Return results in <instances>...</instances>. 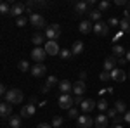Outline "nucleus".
<instances>
[{"instance_id":"f704fd0d","label":"nucleus","mask_w":130,"mask_h":128,"mask_svg":"<svg viewBox=\"0 0 130 128\" xmlns=\"http://www.w3.org/2000/svg\"><path fill=\"white\" fill-rule=\"evenodd\" d=\"M26 23H28V19H26L24 16H21V17H18V19H16V24H18V28H23V26H26Z\"/></svg>"},{"instance_id":"cd10ccee","label":"nucleus","mask_w":130,"mask_h":128,"mask_svg":"<svg viewBox=\"0 0 130 128\" xmlns=\"http://www.w3.org/2000/svg\"><path fill=\"white\" fill-rule=\"evenodd\" d=\"M0 14L10 16V5L7 4V2H0Z\"/></svg>"},{"instance_id":"20e7f679","label":"nucleus","mask_w":130,"mask_h":128,"mask_svg":"<svg viewBox=\"0 0 130 128\" xmlns=\"http://www.w3.org/2000/svg\"><path fill=\"white\" fill-rule=\"evenodd\" d=\"M45 57H47L45 49H42V47H35V49L31 50V59L35 61L37 64H42V62L45 61Z\"/></svg>"},{"instance_id":"aec40b11","label":"nucleus","mask_w":130,"mask_h":128,"mask_svg":"<svg viewBox=\"0 0 130 128\" xmlns=\"http://www.w3.org/2000/svg\"><path fill=\"white\" fill-rule=\"evenodd\" d=\"M82 52H83V42L75 40V42H73V47H71V54H73V56H80Z\"/></svg>"},{"instance_id":"c756f323","label":"nucleus","mask_w":130,"mask_h":128,"mask_svg":"<svg viewBox=\"0 0 130 128\" xmlns=\"http://www.w3.org/2000/svg\"><path fill=\"white\" fill-rule=\"evenodd\" d=\"M18 68H19V71L26 73V71H30V69H31V66H30L28 61H19V62H18Z\"/></svg>"},{"instance_id":"4468645a","label":"nucleus","mask_w":130,"mask_h":128,"mask_svg":"<svg viewBox=\"0 0 130 128\" xmlns=\"http://www.w3.org/2000/svg\"><path fill=\"white\" fill-rule=\"evenodd\" d=\"M97 106V102L94 100V99H83V102H82V111H83V114H90V111H94Z\"/></svg>"},{"instance_id":"8fccbe9b","label":"nucleus","mask_w":130,"mask_h":128,"mask_svg":"<svg viewBox=\"0 0 130 128\" xmlns=\"http://www.w3.org/2000/svg\"><path fill=\"white\" fill-rule=\"evenodd\" d=\"M127 10H130V2H127Z\"/></svg>"},{"instance_id":"bb28decb","label":"nucleus","mask_w":130,"mask_h":128,"mask_svg":"<svg viewBox=\"0 0 130 128\" xmlns=\"http://www.w3.org/2000/svg\"><path fill=\"white\" fill-rule=\"evenodd\" d=\"M113 56H115L116 59H120L121 56H125V49H123L121 45H116V43H115V45H113Z\"/></svg>"},{"instance_id":"58836bf2","label":"nucleus","mask_w":130,"mask_h":128,"mask_svg":"<svg viewBox=\"0 0 130 128\" xmlns=\"http://www.w3.org/2000/svg\"><path fill=\"white\" fill-rule=\"evenodd\" d=\"M106 116H108V118H116V116H118V113H116V111H115V109H109V111H108V114H106Z\"/></svg>"},{"instance_id":"a211bd4d","label":"nucleus","mask_w":130,"mask_h":128,"mask_svg":"<svg viewBox=\"0 0 130 128\" xmlns=\"http://www.w3.org/2000/svg\"><path fill=\"white\" fill-rule=\"evenodd\" d=\"M57 85H59V90L62 92V94H70V92H73V83H71L70 80H61Z\"/></svg>"},{"instance_id":"e433bc0d","label":"nucleus","mask_w":130,"mask_h":128,"mask_svg":"<svg viewBox=\"0 0 130 128\" xmlns=\"http://www.w3.org/2000/svg\"><path fill=\"white\" fill-rule=\"evenodd\" d=\"M109 9V2H106V0H102V2H99V10L102 12V10H108Z\"/></svg>"},{"instance_id":"423d86ee","label":"nucleus","mask_w":130,"mask_h":128,"mask_svg":"<svg viewBox=\"0 0 130 128\" xmlns=\"http://www.w3.org/2000/svg\"><path fill=\"white\" fill-rule=\"evenodd\" d=\"M30 23L33 24V28H45V26H47L45 17H43L42 14H37V12L30 14Z\"/></svg>"},{"instance_id":"2f4dec72","label":"nucleus","mask_w":130,"mask_h":128,"mask_svg":"<svg viewBox=\"0 0 130 128\" xmlns=\"http://www.w3.org/2000/svg\"><path fill=\"white\" fill-rule=\"evenodd\" d=\"M95 107L99 109V111H108V100H104V99H101L99 102H97V106Z\"/></svg>"},{"instance_id":"7c9ffc66","label":"nucleus","mask_w":130,"mask_h":128,"mask_svg":"<svg viewBox=\"0 0 130 128\" xmlns=\"http://www.w3.org/2000/svg\"><path fill=\"white\" fill-rule=\"evenodd\" d=\"M62 123H64V119L61 118V116H54V118H52V123H50V125H52L54 128H61V126H62Z\"/></svg>"},{"instance_id":"c9c22d12","label":"nucleus","mask_w":130,"mask_h":128,"mask_svg":"<svg viewBox=\"0 0 130 128\" xmlns=\"http://www.w3.org/2000/svg\"><path fill=\"white\" fill-rule=\"evenodd\" d=\"M80 114H78V111L75 107H71V109H68V118H71V119H75V118H78Z\"/></svg>"},{"instance_id":"1a4fd4ad","label":"nucleus","mask_w":130,"mask_h":128,"mask_svg":"<svg viewBox=\"0 0 130 128\" xmlns=\"http://www.w3.org/2000/svg\"><path fill=\"white\" fill-rule=\"evenodd\" d=\"M45 52H47V56H57L61 50H59V45H57V42H54V40H49V42H45Z\"/></svg>"},{"instance_id":"79ce46f5","label":"nucleus","mask_w":130,"mask_h":128,"mask_svg":"<svg viewBox=\"0 0 130 128\" xmlns=\"http://www.w3.org/2000/svg\"><path fill=\"white\" fill-rule=\"evenodd\" d=\"M37 128H52V125H49V123H40V125H37Z\"/></svg>"},{"instance_id":"393cba45","label":"nucleus","mask_w":130,"mask_h":128,"mask_svg":"<svg viewBox=\"0 0 130 128\" xmlns=\"http://www.w3.org/2000/svg\"><path fill=\"white\" fill-rule=\"evenodd\" d=\"M92 28H94L92 21H82L80 23V33H83V35H87L89 31H92Z\"/></svg>"},{"instance_id":"2eb2a0df","label":"nucleus","mask_w":130,"mask_h":128,"mask_svg":"<svg viewBox=\"0 0 130 128\" xmlns=\"http://www.w3.org/2000/svg\"><path fill=\"white\" fill-rule=\"evenodd\" d=\"M12 116V104L0 102V118H10Z\"/></svg>"},{"instance_id":"0eeeda50","label":"nucleus","mask_w":130,"mask_h":128,"mask_svg":"<svg viewBox=\"0 0 130 128\" xmlns=\"http://www.w3.org/2000/svg\"><path fill=\"white\" fill-rule=\"evenodd\" d=\"M109 75H111V81H116V83H120V81H125V80H127V73H125L121 68H115Z\"/></svg>"},{"instance_id":"412c9836","label":"nucleus","mask_w":130,"mask_h":128,"mask_svg":"<svg viewBox=\"0 0 130 128\" xmlns=\"http://www.w3.org/2000/svg\"><path fill=\"white\" fill-rule=\"evenodd\" d=\"M56 83H59V80L56 78L54 75H52V76H49V78H47V85H43V87H42V92H43V94H45V92H49V90L52 88Z\"/></svg>"},{"instance_id":"5701e85b","label":"nucleus","mask_w":130,"mask_h":128,"mask_svg":"<svg viewBox=\"0 0 130 128\" xmlns=\"http://www.w3.org/2000/svg\"><path fill=\"white\" fill-rule=\"evenodd\" d=\"M31 42H33V45L40 47L42 43H45V35H43V33H35V35L31 36Z\"/></svg>"},{"instance_id":"b1692460","label":"nucleus","mask_w":130,"mask_h":128,"mask_svg":"<svg viewBox=\"0 0 130 128\" xmlns=\"http://www.w3.org/2000/svg\"><path fill=\"white\" fill-rule=\"evenodd\" d=\"M9 126L10 128H21V116L19 114H12L9 118Z\"/></svg>"},{"instance_id":"a18cd8bd","label":"nucleus","mask_w":130,"mask_h":128,"mask_svg":"<svg viewBox=\"0 0 130 128\" xmlns=\"http://www.w3.org/2000/svg\"><path fill=\"white\" fill-rule=\"evenodd\" d=\"M73 100H75V104H82L83 102V97H73Z\"/></svg>"},{"instance_id":"37998d69","label":"nucleus","mask_w":130,"mask_h":128,"mask_svg":"<svg viewBox=\"0 0 130 128\" xmlns=\"http://www.w3.org/2000/svg\"><path fill=\"white\" fill-rule=\"evenodd\" d=\"M115 4H116V5H125V7H127V0H115Z\"/></svg>"},{"instance_id":"c03bdc74","label":"nucleus","mask_w":130,"mask_h":128,"mask_svg":"<svg viewBox=\"0 0 130 128\" xmlns=\"http://www.w3.org/2000/svg\"><path fill=\"white\" fill-rule=\"evenodd\" d=\"M37 7H49V2H37Z\"/></svg>"},{"instance_id":"a19ab883","label":"nucleus","mask_w":130,"mask_h":128,"mask_svg":"<svg viewBox=\"0 0 130 128\" xmlns=\"http://www.w3.org/2000/svg\"><path fill=\"white\" fill-rule=\"evenodd\" d=\"M5 94H7V90H5V87H4V83H0V97L5 95Z\"/></svg>"},{"instance_id":"09e8293b","label":"nucleus","mask_w":130,"mask_h":128,"mask_svg":"<svg viewBox=\"0 0 130 128\" xmlns=\"http://www.w3.org/2000/svg\"><path fill=\"white\" fill-rule=\"evenodd\" d=\"M109 128H123V125H111Z\"/></svg>"},{"instance_id":"f03ea898","label":"nucleus","mask_w":130,"mask_h":128,"mask_svg":"<svg viewBox=\"0 0 130 128\" xmlns=\"http://www.w3.org/2000/svg\"><path fill=\"white\" fill-rule=\"evenodd\" d=\"M43 35H45V38L49 40H56L61 36V26L57 24V23H54V24H49L47 28H45V31H43Z\"/></svg>"},{"instance_id":"7ed1b4c3","label":"nucleus","mask_w":130,"mask_h":128,"mask_svg":"<svg viewBox=\"0 0 130 128\" xmlns=\"http://www.w3.org/2000/svg\"><path fill=\"white\" fill-rule=\"evenodd\" d=\"M57 104H59L61 109H71L73 107V104H75V100H73V97H71L70 94H61L59 99H57Z\"/></svg>"},{"instance_id":"49530a36","label":"nucleus","mask_w":130,"mask_h":128,"mask_svg":"<svg viewBox=\"0 0 130 128\" xmlns=\"http://www.w3.org/2000/svg\"><path fill=\"white\" fill-rule=\"evenodd\" d=\"M125 62H127V59H125V57H120V59H118V64H120V66H123Z\"/></svg>"},{"instance_id":"f3484780","label":"nucleus","mask_w":130,"mask_h":128,"mask_svg":"<svg viewBox=\"0 0 130 128\" xmlns=\"http://www.w3.org/2000/svg\"><path fill=\"white\" fill-rule=\"evenodd\" d=\"M30 71H31V75H33L35 78H42V76L47 73V68H45L43 64H33V68H31Z\"/></svg>"},{"instance_id":"f8f14e48","label":"nucleus","mask_w":130,"mask_h":128,"mask_svg":"<svg viewBox=\"0 0 130 128\" xmlns=\"http://www.w3.org/2000/svg\"><path fill=\"white\" fill-rule=\"evenodd\" d=\"M116 62H118V59H116L115 56H108V57L104 59V64H102V71H108V73H111L113 69L116 68Z\"/></svg>"},{"instance_id":"72a5a7b5","label":"nucleus","mask_w":130,"mask_h":128,"mask_svg":"<svg viewBox=\"0 0 130 128\" xmlns=\"http://www.w3.org/2000/svg\"><path fill=\"white\" fill-rule=\"evenodd\" d=\"M99 78H101V81H111V75L108 71H101Z\"/></svg>"},{"instance_id":"473e14b6","label":"nucleus","mask_w":130,"mask_h":128,"mask_svg":"<svg viewBox=\"0 0 130 128\" xmlns=\"http://www.w3.org/2000/svg\"><path fill=\"white\" fill-rule=\"evenodd\" d=\"M73 57V54H71V50H68V49H62L61 50V59H71Z\"/></svg>"},{"instance_id":"c85d7f7f","label":"nucleus","mask_w":130,"mask_h":128,"mask_svg":"<svg viewBox=\"0 0 130 128\" xmlns=\"http://www.w3.org/2000/svg\"><path fill=\"white\" fill-rule=\"evenodd\" d=\"M120 28H121V31L128 33V31H130V19H127V17H123V19L120 21Z\"/></svg>"},{"instance_id":"dca6fc26","label":"nucleus","mask_w":130,"mask_h":128,"mask_svg":"<svg viewBox=\"0 0 130 128\" xmlns=\"http://www.w3.org/2000/svg\"><path fill=\"white\" fill-rule=\"evenodd\" d=\"M89 2H76L75 4V12H76V16H83V14H89Z\"/></svg>"},{"instance_id":"3c124183","label":"nucleus","mask_w":130,"mask_h":128,"mask_svg":"<svg viewBox=\"0 0 130 128\" xmlns=\"http://www.w3.org/2000/svg\"><path fill=\"white\" fill-rule=\"evenodd\" d=\"M128 78H130V76H128Z\"/></svg>"},{"instance_id":"6e6552de","label":"nucleus","mask_w":130,"mask_h":128,"mask_svg":"<svg viewBox=\"0 0 130 128\" xmlns=\"http://www.w3.org/2000/svg\"><path fill=\"white\" fill-rule=\"evenodd\" d=\"M76 125L80 128H90L94 125V119L90 118V114H80V116L76 118Z\"/></svg>"},{"instance_id":"4c0bfd02","label":"nucleus","mask_w":130,"mask_h":128,"mask_svg":"<svg viewBox=\"0 0 130 128\" xmlns=\"http://www.w3.org/2000/svg\"><path fill=\"white\" fill-rule=\"evenodd\" d=\"M108 24H109V26H120V19H116V17H111V19L108 21Z\"/></svg>"},{"instance_id":"9b49d317","label":"nucleus","mask_w":130,"mask_h":128,"mask_svg":"<svg viewBox=\"0 0 130 128\" xmlns=\"http://www.w3.org/2000/svg\"><path fill=\"white\" fill-rule=\"evenodd\" d=\"M35 113H37L35 104H26V106H23V107H21L19 116H21V118H31V116H35Z\"/></svg>"},{"instance_id":"ddd939ff","label":"nucleus","mask_w":130,"mask_h":128,"mask_svg":"<svg viewBox=\"0 0 130 128\" xmlns=\"http://www.w3.org/2000/svg\"><path fill=\"white\" fill-rule=\"evenodd\" d=\"M24 10H26L24 4L16 2V4H12V5H10V16H14V17L18 19V17H21V16H23V12H24Z\"/></svg>"},{"instance_id":"6ab92c4d","label":"nucleus","mask_w":130,"mask_h":128,"mask_svg":"<svg viewBox=\"0 0 130 128\" xmlns=\"http://www.w3.org/2000/svg\"><path fill=\"white\" fill-rule=\"evenodd\" d=\"M108 116H106V114H99V116H95V118H94V125H95V126L97 128H106L108 126Z\"/></svg>"},{"instance_id":"39448f33","label":"nucleus","mask_w":130,"mask_h":128,"mask_svg":"<svg viewBox=\"0 0 130 128\" xmlns=\"http://www.w3.org/2000/svg\"><path fill=\"white\" fill-rule=\"evenodd\" d=\"M92 31H94L97 36H106V35L109 33V24H108V23H102V21H99V23H95V24H94Z\"/></svg>"},{"instance_id":"4be33fe9","label":"nucleus","mask_w":130,"mask_h":128,"mask_svg":"<svg viewBox=\"0 0 130 128\" xmlns=\"http://www.w3.org/2000/svg\"><path fill=\"white\" fill-rule=\"evenodd\" d=\"M101 17H102V12L99 9H92L89 12V21H94V23H99Z\"/></svg>"},{"instance_id":"ea45409f","label":"nucleus","mask_w":130,"mask_h":128,"mask_svg":"<svg viewBox=\"0 0 130 128\" xmlns=\"http://www.w3.org/2000/svg\"><path fill=\"white\" fill-rule=\"evenodd\" d=\"M123 121H125V123H128V125H130V109L127 111V113H125V114H123Z\"/></svg>"},{"instance_id":"a878e982","label":"nucleus","mask_w":130,"mask_h":128,"mask_svg":"<svg viewBox=\"0 0 130 128\" xmlns=\"http://www.w3.org/2000/svg\"><path fill=\"white\" fill-rule=\"evenodd\" d=\"M115 111H116L118 114H120V113H123V114H125L128 109H127V104H125L123 100H116V102H115Z\"/></svg>"},{"instance_id":"de8ad7c7","label":"nucleus","mask_w":130,"mask_h":128,"mask_svg":"<svg viewBox=\"0 0 130 128\" xmlns=\"http://www.w3.org/2000/svg\"><path fill=\"white\" fill-rule=\"evenodd\" d=\"M125 59H127V61H128V62H130V50H128V52H127V54H125Z\"/></svg>"},{"instance_id":"f257e3e1","label":"nucleus","mask_w":130,"mask_h":128,"mask_svg":"<svg viewBox=\"0 0 130 128\" xmlns=\"http://www.w3.org/2000/svg\"><path fill=\"white\" fill-rule=\"evenodd\" d=\"M23 99H24V95L19 88H10L5 94V102H9V104H19Z\"/></svg>"},{"instance_id":"9d476101","label":"nucleus","mask_w":130,"mask_h":128,"mask_svg":"<svg viewBox=\"0 0 130 128\" xmlns=\"http://www.w3.org/2000/svg\"><path fill=\"white\" fill-rule=\"evenodd\" d=\"M85 90H87V85H85L83 80H78V81L73 83V94H75V97H83Z\"/></svg>"}]
</instances>
